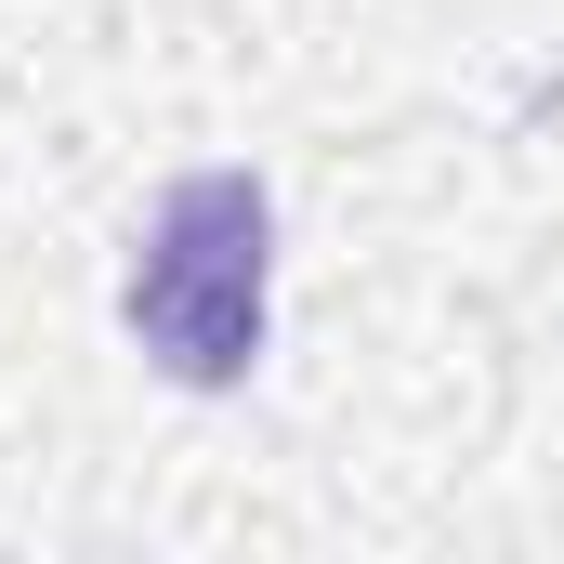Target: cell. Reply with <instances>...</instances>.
Here are the masks:
<instances>
[{
	"instance_id": "obj_1",
	"label": "cell",
	"mask_w": 564,
	"mask_h": 564,
	"mask_svg": "<svg viewBox=\"0 0 564 564\" xmlns=\"http://www.w3.org/2000/svg\"><path fill=\"white\" fill-rule=\"evenodd\" d=\"M132 315L144 368H171L184 394H237L263 368V315H276V197L250 171H184L132 237Z\"/></svg>"
}]
</instances>
